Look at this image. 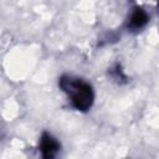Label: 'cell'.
<instances>
[{
  "instance_id": "cell-3",
  "label": "cell",
  "mask_w": 159,
  "mask_h": 159,
  "mask_svg": "<svg viewBox=\"0 0 159 159\" xmlns=\"http://www.w3.org/2000/svg\"><path fill=\"white\" fill-rule=\"evenodd\" d=\"M148 14L145 12V10H143L142 7H135L129 17L128 21V27H130L132 30H139L142 27H144L148 24Z\"/></svg>"
},
{
  "instance_id": "cell-1",
  "label": "cell",
  "mask_w": 159,
  "mask_h": 159,
  "mask_svg": "<svg viewBox=\"0 0 159 159\" xmlns=\"http://www.w3.org/2000/svg\"><path fill=\"white\" fill-rule=\"evenodd\" d=\"M61 89L67 94L73 108L81 112L88 111L94 101V92L92 86L82 78L65 75L58 82Z\"/></svg>"
},
{
  "instance_id": "cell-2",
  "label": "cell",
  "mask_w": 159,
  "mask_h": 159,
  "mask_svg": "<svg viewBox=\"0 0 159 159\" xmlns=\"http://www.w3.org/2000/svg\"><path fill=\"white\" fill-rule=\"evenodd\" d=\"M39 148L43 158H53L60 150V143L50 133H43L41 135Z\"/></svg>"
}]
</instances>
